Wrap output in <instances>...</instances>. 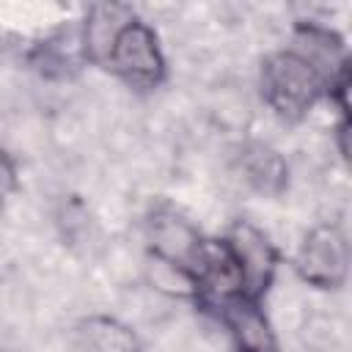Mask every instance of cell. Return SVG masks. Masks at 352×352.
<instances>
[{"label": "cell", "instance_id": "8", "mask_svg": "<svg viewBox=\"0 0 352 352\" xmlns=\"http://www.w3.org/2000/svg\"><path fill=\"white\" fill-rule=\"evenodd\" d=\"M242 173L245 182L258 192H280L286 184V165L283 160L261 143H253L242 151Z\"/></svg>", "mask_w": 352, "mask_h": 352}, {"label": "cell", "instance_id": "7", "mask_svg": "<svg viewBox=\"0 0 352 352\" xmlns=\"http://www.w3.org/2000/svg\"><path fill=\"white\" fill-rule=\"evenodd\" d=\"M129 19H135L129 6H118V3L94 6L85 16V25H82V52H85V58H91L94 63L107 66L113 41Z\"/></svg>", "mask_w": 352, "mask_h": 352}, {"label": "cell", "instance_id": "2", "mask_svg": "<svg viewBox=\"0 0 352 352\" xmlns=\"http://www.w3.org/2000/svg\"><path fill=\"white\" fill-rule=\"evenodd\" d=\"M107 69H113L132 88H154L165 77V58L154 30L138 16L129 19L113 41Z\"/></svg>", "mask_w": 352, "mask_h": 352}, {"label": "cell", "instance_id": "10", "mask_svg": "<svg viewBox=\"0 0 352 352\" xmlns=\"http://www.w3.org/2000/svg\"><path fill=\"white\" fill-rule=\"evenodd\" d=\"M14 190H16V168H14L11 157L0 148V201H6Z\"/></svg>", "mask_w": 352, "mask_h": 352}, {"label": "cell", "instance_id": "6", "mask_svg": "<svg viewBox=\"0 0 352 352\" xmlns=\"http://www.w3.org/2000/svg\"><path fill=\"white\" fill-rule=\"evenodd\" d=\"M223 322L231 330V338L239 352H275V333L270 327V319L258 308V300L248 297H231L220 302Z\"/></svg>", "mask_w": 352, "mask_h": 352}, {"label": "cell", "instance_id": "4", "mask_svg": "<svg viewBox=\"0 0 352 352\" xmlns=\"http://www.w3.org/2000/svg\"><path fill=\"white\" fill-rule=\"evenodd\" d=\"M148 245H151V253L160 264L187 275L195 283V270H198V258L204 250V236L198 234V228L190 220H184L182 214H176L170 209L154 212L148 220Z\"/></svg>", "mask_w": 352, "mask_h": 352}, {"label": "cell", "instance_id": "1", "mask_svg": "<svg viewBox=\"0 0 352 352\" xmlns=\"http://www.w3.org/2000/svg\"><path fill=\"white\" fill-rule=\"evenodd\" d=\"M324 88V77L294 50H280L261 66V96L270 110L286 121H300Z\"/></svg>", "mask_w": 352, "mask_h": 352}, {"label": "cell", "instance_id": "9", "mask_svg": "<svg viewBox=\"0 0 352 352\" xmlns=\"http://www.w3.org/2000/svg\"><path fill=\"white\" fill-rule=\"evenodd\" d=\"M91 352H138L135 338L110 319H94L85 330Z\"/></svg>", "mask_w": 352, "mask_h": 352}, {"label": "cell", "instance_id": "5", "mask_svg": "<svg viewBox=\"0 0 352 352\" xmlns=\"http://www.w3.org/2000/svg\"><path fill=\"white\" fill-rule=\"evenodd\" d=\"M226 245L236 261L239 280H242V297L258 300L267 286L272 283L275 267H278V253L270 245V239L250 223H236L231 234L226 236Z\"/></svg>", "mask_w": 352, "mask_h": 352}, {"label": "cell", "instance_id": "3", "mask_svg": "<svg viewBox=\"0 0 352 352\" xmlns=\"http://www.w3.org/2000/svg\"><path fill=\"white\" fill-rule=\"evenodd\" d=\"M300 278L316 289H338L346 280L349 270V253H346V236L336 226H316L311 234H305L297 261H294Z\"/></svg>", "mask_w": 352, "mask_h": 352}]
</instances>
